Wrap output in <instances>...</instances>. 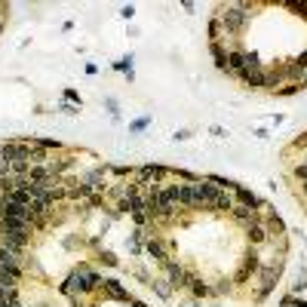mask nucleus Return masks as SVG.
Segmentation results:
<instances>
[{"label": "nucleus", "mask_w": 307, "mask_h": 307, "mask_svg": "<svg viewBox=\"0 0 307 307\" xmlns=\"http://www.w3.org/2000/svg\"><path fill=\"white\" fill-rule=\"evenodd\" d=\"M132 13H135L132 7H123V10H120V16H123V19H132Z\"/></svg>", "instance_id": "obj_31"}, {"label": "nucleus", "mask_w": 307, "mask_h": 307, "mask_svg": "<svg viewBox=\"0 0 307 307\" xmlns=\"http://www.w3.org/2000/svg\"><path fill=\"white\" fill-rule=\"evenodd\" d=\"M295 292H301V289H307V271H301L298 274V280H295V286H292Z\"/></svg>", "instance_id": "obj_25"}, {"label": "nucleus", "mask_w": 307, "mask_h": 307, "mask_svg": "<svg viewBox=\"0 0 307 307\" xmlns=\"http://www.w3.org/2000/svg\"><path fill=\"white\" fill-rule=\"evenodd\" d=\"M89 190H92V184H74V187H68V197L71 200H83V197H89Z\"/></svg>", "instance_id": "obj_20"}, {"label": "nucleus", "mask_w": 307, "mask_h": 307, "mask_svg": "<svg viewBox=\"0 0 307 307\" xmlns=\"http://www.w3.org/2000/svg\"><path fill=\"white\" fill-rule=\"evenodd\" d=\"M166 271H169V283H172V289H184V286H190V274L184 271L181 264L166 261Z\"/></svg>", "instance_id": "obj_7"}, {"label": "nucleus", "mask_w": 307, "mask_h": 307, "mask_svg": "<svg viewBox=\"0 0 307 307\" xmlns=\"http://www.w3.org/2000/svg\"><path fill=\"white\" fill-rule=\"evenodd\" d=\"M267 227H271V230H277V234H280V230H283V221H280L277 215H271V218H267Z\"/></svg>", "instance_id": "obj_28"}, {"label": "nucleus", "mask_w": 307, "mask_h": 307, "mask_svg": "<svg viewBox=\"0 0 307 307\" xmlns=\"http://www.w3.org/2000/svg\"><path fill=\"white\" fill-rule=\"evenodd\" d=\"M264 71H261V65L258 68H246V71H240V80L246 83V86H252V89H258V86H264Z\"/></svg>", "instance_id": "obj_8"}, {"label": "nucleus", "mask_w": 307, "mask_h": 307, "mask_svg": "<svg viewBox=\"0 0 307 307\" xmlns=\"http://www.w3.org/2000/svg\"><path fill=\"white\" fill-rule=\"evenodd\" d=\"M230 212H234V218H237L240 224H246V227H249V224H258V221H255V209H246V206H234Z\"/></svg>", "instance_id": "obj_13"}, {"label": "nucleus", "mask_w": 307, "mask_h": 307, "mask_svg": "<svg viewBox=\"0 0 307 307\" xmlns=\"http://www.w3.org/2000/svg\"><path fill=\"white\" fill-rule=\"evenodd\" d=\"M280 304H283V307H307V301H304V298H295V295H286Z\"/></svg>", "instance_id": "obj_24"}, {"label": "nucleus", "mask_w": 307, "mask_h": 307, "mask_svg": "<svg viewBox=\"0 0 307 307\" xmlns=\"http://www.w3.org/2000/svg\"><path fill=\"white\" fill-rule=\"evenodd\" d=\"M135 307H147V304H141V301H135Z\"/></svg>", "instance_id": "obj_34"}, {"label": "nucleus", "mask_w": 307, "mask_h": 307, "mask_svg": "<svg viewBox=\"0 0 307 307\" xmlns=\"http://www.w3.org/2000/svg\"><path fill=\"white\" fill-rule=\"evenodd\" d=\"M295 178H298V181H307V163H298V166H295Z\"/></svg>", "instance_id": "obj_27"}, {"label": "nucleus", "mask_w": 307, "mask_h": 307, "mask_svg": "<svg viewBox=\"0 0 307 307\" xmlns=\"http://www.w3.org/2000/svg\"><path fill=\"white\" fill-rule=\"evenodd\" d=\"M184 307H197V304H194V301H187V304H184Z\"/></svg>", "instance_id": "obj_32"}, {"label": "nucleus", "mask_w": 307, "mask_h": 307, "mask_svg": "<svg viewBox=\"0 0 307 307\" xmlns=\"http://www.w3.org/2000/svg\"><path fill=\"white\" fill-rule=\"evenodd\" d=\"M280 274H283V261H274V264H261V267H258V277H261V283H264L267 289H274V286H277Z\"/></svg>", "instance_id": "obj_5"}, {"label": "nucleus", "mask_w": 307, "mask_h": 307, "mask_svg": "<svg viewBox=\"0 0 307 307\" xmlns=\"http://www.w3.org/2000/svg\"><path fill=\"white\" fill-rule=\"evenodd\" d=\"M209 49H212L215 65H218L221 71H227V53H224V46H221V43H209Z\"/></svg>", "instance_id": "obj_19"}, {"label": "nucleus", "mask_w": 307, "mask_h": 307, "mask_svg": "<svg viewBox=\"0 0 307 307\" xmlns=\"http://www.w3.org/2000/svg\"><path fill=\"white\" fill-rule=\"evenodd\" d=\"M301 190H304V194H307V181H304V184H301Z\"/></svg>", "instance_id": "obj_33"}, {"label": "nucleus", "mask_w": 307, "mask_h": 307, "mask_svg": "<svg viewBox=\"0 0 307 307\" xmlns=\"http://www.w3.org/2000/svg\"><path fill=\"white\" fill-rule=\"evenodd\" d=\"M237 200H240V206H246V209H255V206H258V197L252 194V190H246V187H237Z\"/></svg>", "instance_id": "obj_17"}, {"label": "nucleus", "mask_w": 307, "mask_h": 307, "mask_svg": "<svg viewBox=\"0 0 307 307\" xmlns=\"http://www.w3.org/2000/svg\"><path fill=\"white\" fill-rule=\"evenodd\" d=\"M147 255L154 258V261H169V255H166V246L160 243V240H147Z\"/></svg>", "instance_id": "obj_11"}, {"label": "nucleus", "mask_w": 307, "mask_h": 307, "mask_svg": "<svg viewBox=\"0 0 307 307\" xmlns=\"http://www.w3.org/2000/svg\"><path fill=\"white\" fill-rule=\"evenodd\" d=\"M59 111H65V114H77V111H80V108H74V105H71V101H65V105H62V108H59Z\"/></svg>", "instance_id": "obj_29"}, {"label": "nucleus", "mask_w": 307, "mask_h": 307, "mask_svg": "<svg viewBox=\"0 0 307 307\" xmlns=\"http://www.w3.org/2000/svg\"><path fill=\"white\" fill-rule=\"evenodd\" d=\"M301 71H307V49H304L301 56H295V59H292V65L286 68V74H289V77H301Z\"/></svg>", "instance_id": "obj_14"}, {"label": "nucleus", "mask_w": 307, "mask_h": 307, "mask_svg": "<svg viewBox=\"0 0 307 307\" xmlns=\"http://www.w3.org/2000/svg\"><path fill=\"white\" fill-rule=\"evenodd\" d=\"M4 200H10V203H22V206H31V190H7L4 194Z\"/></svg>", "instance_id": "obj_15"}, {"label": "nucleus", "mask_w": 307, "mask_h": 307, "mask_svg": "<svg viewBox=\"0 0 307 307\" xmlns=\"http://www.w3.org/2000/svg\"><path fill=\"white\" fill-rule=\"evenodd\" d=\"M0 246L10 249H25L28 246V227H0Z\"/></svg>", "instance_id": "obj_2"}, {"label": "nucleus", "mask_w": 307, "mask_h": 307, "mask_svg": "<svg viewBox=\"0 0 307 307\" xmlns=\"http://www.w3.org/2000/svg\"><path fill=\"white\" fill-rule=\"evenodd\" d=\"M53 206H56V200H53V194L49 190H43V194H31V212L34 215H46V212H53Z\"/></svg>", "instance_id": "obj_6"}, {"label": "nucleus", "mask_w": 307, "mask_h": 307, "mask_svg": "<svg viewBox=\"0 0 307 307\" xmlns=\"http://www.w3.org/2000/svg\"><path fill=\"white\" fill-rule=\"evenodd\" d=\"M22 277L19 267H7V264H0V286H16Z\"/></svg>", "instance_id": "obj_10"}, {"label": "nucleus", "mask_w": 307, "mask_h": 307, "mask_svg": "<svg viewBox=\"0 0 307 307\" xmlns=\"http://www.w3.org/2000/svg\"><path fill=\"white\" fill-rule=\"evenodd\" d=\"M304 83H307V74H304Z\"/></svg>", "instance_id": "obj_35"}, {"label": "nucleus", "mask_w": 307, "mask_h": 307, "mask_svg": "<svg viewBox=\"0 0 307 307\" xmlns=\"http://www.w3.org/2000/svg\"><path fill=\"white\" fill-rule=\"evenodd\" d=\"M150 286H154V289H157V292H160V295H163V298H169V295H172V289H169V286H163V283H160V280H154V283H150Z\"/></svg>", "instance_id": "obj_26"}, {"label": "nucleus", "mask_w": 307, "mask_h": 307, "mask_svg": "<svg viewBox=\"0 0 307 307\" xmlns=\"http://www.w3.org/2000/svg\"><path fill=\"white\" fill-rule=\"evenodd\" d=\"M68 166H71V157H62V160H53V163H49V169H53V175H62V172H65Z\"/></svg>", "instance_id": "obj_22"}, {"label": "nucleus", "mask_w": 307, "mask_h": 307, "mask_svg": "<svg viewBox=\"0 0 307 307\" xmlns=\"http://www.w3.org/2000/svg\"><path fill=\"white\" fill-rule=\"evenodd\" d=\"M43 160H46V150L37 147V144H31V166H40Z\"/></svg>", "instance_id": "obj_21"}, {"label": "nucleus", "mask_w": 307, "mask_h": 307, "mask_svg": "<svg viewBox=\"0 0 307 307\" xmlns=\"http://www.w3.org/2000/svg\"><path fill=\"white\" fill-rule=\"evenodd\" d=\"M249 10V4H230V7H221V16H218V22H221V31H224V37H234V34H240L243 31V25H246V13Z\"/></svg>", "instance_id": "obj_1"}, {"label": "nucleus", "mask_w": 307, "mask_h": 307, "mask_svg": "<svg viewBox=\"0 0 307 307\" xmlns=\"http://www.w3.org/2000/svg\"><path fill=\"white\" fill-rule=\"evenodd\" d=\"M92 307H98V304H92Z\"/></svg>", "instance_id": "obj_36"}, {"label": "nucleus", "mask_w": 307, "mask_h": 307, "mask_svg": "<svg viewBox=\"0 0 307 307\" xmlns=\"http://www.w3.org/2000/svg\"><path fill=\"white\" fill-rule=\"evenodd\" d=\"M101 289H105V295H108V298H117V301H129V292H126V289H123V286H120L117 280H105V286H101Z\"/></svg>", "instance_id": "obj_9"}, {"label": "nucleus", "mask_w": 307, "mask_h": 307, "mask_svg": "<svg viewBox=\"0 0 307 307\" xmlns=\"http://www.w3.org/2000/svg\"><path fill=\"white\" fill-rule=\"evenodd\" d=\"M261 264H264V261L258 258V252H255V249H246V252H243V267H240L237 280H240V283H243V280H249L252 274H258V267H261Z\"/></svg>", "instance_id": "obj_4"}, {"label": "nucleus", "mask_w": 307, "mask_h": 307, "mask_svg": "<svg viewBox=\"0 0 307 307\" xmlns=\"http://www.w3.org/2000/svg\"><path fill=\"white\" fill-rule=\"evenodd\" d=\"M277 92H280V95H295V92H298V86H283V89H277Z\"/></svg>", "instance_id": "obj_30"}, {"label": "nucleus", "mask_w": 307, "mask_h": 307, "mask_svg": "<svg viewBox=\"0 0 307 307\" xmlns=\"http://www.w3.org/2000/svg\"><path fill=\"white\" fill-rule=\"evenodd\" d=\"M190 292H194L197 298H209L212 295V286H206L200 277H190Z\"/></svg>", "instance_id": "obj_18"}, {"label": "nucleus", "mask_w": 307, "mask_h": 307, "mask_svg": "<svg viewBox=\"0 0 307 307\" xmlns=\"http://www.w3.org/2000/svg\"><path fill=\"white\" fill-rule=\"evenodd\" d=\"M218 37H221V22H218V19H212V22H209V40H212V43H218Z\"/></svg>", "instance_id": "obj_23"}, {"label": "nucleus", "mask_w": 307, "mask_h": 307, "mask_svg": "<svg viewBox=\"0 0 307 307\" xmlns=\"http://www.w3.org/2000/svg\"><path fill=\"white\" fill-rule=\"evenodd\" d=\"M246 237H249V243L258 246V243L267 240V227H264V224H249V227H246Z\"/></svg>", "instance_id": "obj_12"}, {"label": "nucleus", "mask_w": 307, "mask_h": 307, "mask_svg": "<svg viewBox=\"0 0 307 307\" xmlns=\"http://www.w3.org/2000/svg\"><path fill=\"white\" fill-rule=\"evenodd\" d=\"M0 218H22V221H34V212H31V206L10 203V200L0 197Z\"/></svg>", "instance_id": "obj_3"}, {"label": "nucleus", "mask_w": 307, "mask_h": 307, "mask_svg": "<svg viewBox=\"0 0 307 307\" xmlns=\"http://www.w3.org/2000/svg\"><path fill=\"white\" fill-rule=\"evenodd\" d=\"M0 264H7V267H19V249L0 246Z\"/></svg>", "instance_id": "obj_16"}]
</instances>
